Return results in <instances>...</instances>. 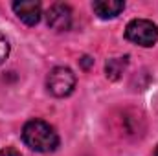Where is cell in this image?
<instances>
[{
  "label": "cell",
  "instance_id": "cell-4",
  "mask_svg": "<svg viewBox=\"0 0 158 156\" xmlns=\"http://www.w3.org/2000/svg\"><path fill=\"white\" fill-rule=\"evenodd\" d=\"M46 22L57 31H64L72 26V9L66 4H53L46 11Z\"/></svg>",
  "mask_w": 158,
  "mask_h": 156
},
{
  "label": "cell",
  "instance_id": "cell-7",
  "mask_svg": "<svg viewBox=\"0 0 158 156\" xmlns=\"http://www.w3.org/2000/svg\"><path fill=\"white\" fill-rule=\"evenodd\" d=\"M127 64H129V55L109 59L107 64H105V74H107V77L110 79V81H118V79L123 76Z\"/></svg>",
  "mask_w": 158,
  "mask_h": 156
},
{
  "label": "cell",
  "instance_id": "cell-11",
  "mask_svg": "<svg viewBox=\"0 0 158 156\" xmlns=\"http://www.w3.org/2000/svg\"><path fill=\"white\" fill-rule=\"evenodd\" d=\"M155 156H158V147H156V151H155Z\"/></svg>",
  "mask_w": 158,
  "mask_h": 156
},
{
  "label": "cell",
  "instance_id": "cell-5",
  "mask_svg": "<svg viewBox=\"0 0 158 156\" xmlns=\"http://www.w3.org/2000/svg\"><path fill=\"white\" fill-rule=\"evenodd\" d=\"M13 11L15 15L28 26H35L40 20V2L35 0H20V2H13Z\"/></svg>",
  "mask_w": 158,
  "mask_h": 156
},
{
  "label": "cell",
  "instance_id": "cell-1",
  "mask_svg": "<svg viewBox=\"0 0 158 156\" xmlns=\"http://www.w3.org/2000/svg\"><path fill=\"white\" fill-rule=\"evenodd\" d=\"M24 143L37 153H52L59 147V136L52 125L42 119H31L22 129Z\"/></svg>",
  "mask_w": 158,
  "mask_h": 156
},
{
  "label": "cell",
  "instance_id": "cell-6",
  "mask_svg": "<svg viewBox=\"0 0 158 156\" xmlns=\"http://www.w3.org/2000/svg\"><path fill=\"white\" fill-rule=\"evenodd\" d=\"M92 9L99 18H114L125 9V2H121V0H96L92 4Z\"/></svg>",
  "mask_w": 158,
  "mask_h": 156
},
{
  "label": "cell",
  "instance_id": "cell-8",
  "mask_svg": "<svg viewBox=\"0 0 158 156\" xmlns=\"http://www.w3.org/2000/svg\"><path fill=\"white\" fill-rule=\"evenodd\" d=\"M7 55H9V42L4 35H0V64L7 59Z\"/></svg>",
  "mask_w": 158,
  "mask_h": 156
},
{
  "label": "cell",
  "instance_id": "cell-3",
  "mask_svg": "<svg viewBox=\"0 0 158 156\" xmlns=\"http://www.w3.org/2000/svg\"><path fill=\"white\" fill-rule=\"evenodd\" d=\"M46 86H48V92L52 96H55V97H66L76 88V76H74V72L70 68L57 66V68H53L48 74Z\"/></svg>",
  "mask_w": 158,
  "mask_h": 156
},
{
  "label": "cell",
  "instance_id": "cell-10",
  "mask_svg": "<svg viewBox=\"0 0 158 156\" xmlns=\"http://www.w3.org/2000/svg\"><path fill=\"white\" fill-rule=\"evenodd\" d=\"M90 64H94V59H90V57H86V55H85V57L81 59V66H83L85 70H88V68H90Z\"/></svg>",
  "mask_w": 158,
  "mask_h": 156
},
{
  "label": "cell",
  "instance_id": "cell-2",
  "mask_svg": "<svg viewBox=\"0 0 158 156\" xmlns=\"http://www.w3.org/2000/svg\"><path fill=\"white\" fill-rule=\"evenodd\" d=\"M125 39L138 44V46L151 48L158 40V28L155 22H151L147 18H134L125 28Z\"/></svg>",
  "mask_w": 158,
  "mask_h": 156
},
{
  "label": "cell",
  "instance_id": "cell-9",
  "mask_svg": "<svg viewBox=\"0 0 158 156\" xmlns=\"http://www.w3.org/2000/svg\"><path fill=\"white\" fill-rule=\"evenodd\" d=\"M0 156H22L17 149H11V147H6V149H0Z\"/></svg>",
  "mask_w": 158,
  "mask_h": 156
}]
</instances>
